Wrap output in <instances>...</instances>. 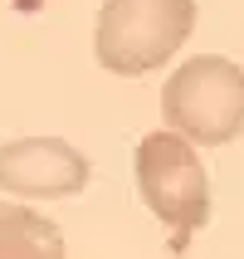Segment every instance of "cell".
Instances as JSON below:
<instances>
[{"mask_svg": "<svg viewBox=\"0 0 244 259\" xmlns=\"http://www.w3.org/2000/svg\"><path fill=\"white\" fill-rule=\"evenodd\" d=\"M196 0H103L93 25V54L108 73L137 78L161 69L190 39Z\"/></svg>", "mask_w": 244, "mask_h": 259, "instance_id": "6da1fadb", "label": "cell"}, {"mask_svg": "<svg viewBox=\"0 0 244 259\" xmlns=\"http://www.w3.org/2000/svg\"><path fill=\"white\" fill-rule=\"evenodd\" d=\"M132 171H137L142 205L176 235V249L210 220V181H205V166L186 132H176V127L147 132L137 142Z\"/></svg>", "mask_w": 244, "mask_h": 259, "instance_id": "7a4b0ae2", "label": "cell"}, {"mask_svg": "<svg viewBox=\"0 0 244 259\" xmlns=\"http://www.w3.org/2000/svg\"><path fill=\"white\" fill-rule=\"evenodd\" d=\"M161 117L196 147L234 142L244 132V69L220 54L186 59L161 88Z\"/></svg>", "mask_w": 244, "mask_h": 259, "instance_id": "3957f363", "label": "cell"}, {"mask_svg": "<svg viewBox=\"0 0 244 259\" xmlns=\"http://www.w3.org/2000/svg\"><path fill=\"white\" fill-rule=\"evenodd\" d=\"M88 186V157L64 137H20L0 147V191L15 201H69Z\"/></svg>", "mask_w": 244, "mask_h": 259, "instance_id": "277c9868", "label": "cell"}, {"mask_svg": "<svg viewBox=\"0 0 244 259\" xmlns=\"http://www.w3.org/2000/svg\"><path fill=\"white\" fill-rule=\"evenodd\" d=\"M64 249L69 245L54 220H44L25 201L0 205V259H59Z\"/></svg>", "mask_w": 244, "mask_h": 259, "instance_id": "5b68a950", "label": "cell"}]
</instances>
